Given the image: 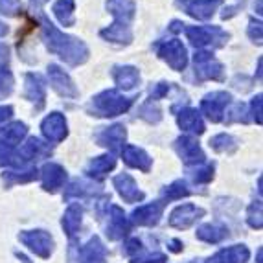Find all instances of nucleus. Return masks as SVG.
Returning a JSON list of instances; mask_svg holds the SVG:
<instances>
[{"mask_svg": "<svg viewBox=\"0 0 263 263\" xmlns=\"http://www.w3.org/2000/svg\"><path fill=\"white\" fill-rule=\"evenodd\" d=\"M210 147L214 151H217V153L232 155V153H236V151H237V140L234 138V136L221 133V135H215L214 138L210 140Z\"/></svg>", "mask_w": 263, "mask_h": 263, "instance_id": "nucleus-34", "label": "nucleus"}, {"mask_svg": "<svg viewBox=\"0 0 263 263\" xmlns=\"http://www.w3.org/2000/svg\"><path fill=\"white\" fill-rule=\"evenodd\" d=\"M46 70H48L50 85H52V88L59 94V96H63V98H78L79 96L78 87H76L72 78L63 70L61 66L48 65Z\"/></svg>", "mask_w": 263, "mask_h": 263, "instance_id": "nucleus-9", "label": "nucleus"}, {"mask_svg": "<svg viewBox=\"0 0 263 263\" xmlns=\"http://www.w3.org/2000/svg\"><path fill=\"white\" fill-rule=\"evenodd\" d=\"M228 236V230L224 227H217V224H201L197 228V237L204 243H221L224 237Z\"/></svg>", "mask_w": 263, "mask_h": 263, "instance_id": "nucleus-31", "label": "nucleus"}, {"mask_svg": "<svg viewBox=\"0 0 263 263\" xmlns=\"http://www.w3.org/2000/svg\"><path fill=\"white\" fill-rule=\"evenodd\" d=\"M33 179H37V170L33 166H22L18 170L6 171L4 173V182L8 186L18 184V182H31Z\"/></svg>", "mask_w": 263, "mask_h": 263, "instance_id": "nucleus-32", "label": "nucleus"}, {"mask_svg": "<svg viewBox=\"0 0 263 263\" xmlns=\"http://www.w3.org/2000/svg\"><path fill=\"white\" fill-rule=\"evenodd\" d=\"M250 258V250L245 245H234L221 250L214 258L208 259V263H247Z\"/></svg>", "mask_w": 263, "mask_h": 263, "instance_id": "nucleus-25", "label": "nucleus"}, {"mask_svg": "<svg viewBox=\"0 0 263 263\" xmlns=\"http://www.w3.org/2000/svg\"><path fill=\"white\" fill-rule=\"evenodd\" d=\"M15 87V79L13 74L6 68H0V100H6L9 94L13 92Z\"/></svg>", "mask_w": 263, "mask_h": 263, "instance_id": "nucleus-39", "label": "nucleus"}, {"mask_svg": "<svg viewBox=\"0 0 263 263\" xmlns=\"http://www.w3.org/2000/svg\"><path fill=\"white\" fill-rule=\"evenodd\" d=\"M41 179H43V190L44 192L55 193L59 188H63L66 180V170L55 162L44 164L41 170Z\"/></svg>", "mask_w": 263, "mask_h": 263, "instance_id": "nucleus-15", "label": "nucleus"}, {"mask_svg": "<svg viewBox=\"0 0 263 263\" xmlns=\"http://www.w3.org/2000/svg\"><path fill=\"white\" fill-rule=\"evenodd\" d=\"M122 158L129 167L140 170V171H144V173H147V171L151 170V164H153L149 155L145 153L144 149H140V147H136V145H123Z\"/></svg>", "mask_w": 263, "mask_h": 263, "instance_id": "nucleus-19", "label": "nucleus"}, {"mask_svg": "<svg viewBox=\"0 0 263 263\" xmlns=\"http://www.w3.org/2000/svg\"><path fill=\"white\" fill-rule=\"evenodd\" d=\"M41 131H43L44 138L52 144H59L68 136V125H66V118L61 112H50L41 123Z\"/></svg>", "mask_w": 263, "mask_h": 263, "instance_id": "nucleus-10", "label": "nucleus"}, {"mask_svg": "<svg viewBox=\"0 0 263 263\" xmlns=\"http://www.w3.org/2000/svg\"><path fill=\"white\" fill-rule=\"evenodd\" d=\"M138 116H140V118H144L145 122H149V123H158V122H160V118H162V110L158 109L157 101L149 100L147 103H144V105L140 107V110H138Z\"/></svg>", "mask_w": 263, "mask_h": 263, "instance_id": "nucleus-38", "label": "nucleus"}, {"mask_svg": "<svg viewBox=\"0 0 263 263\" xmlns=\"http://www.w3.org/2000/svg\"><path fill=\"white\" fill-rule=\"evenodd\" d=\"M79 263H105L107 261V249L101 243L98 236L90 237L81 249L78 250Z\"/></svg>", "mask_w": 263, "mask_h": 263, "instance_id": "nucleus-17", "label": "nucleus"}, {"mask_svg": "<svg viewBox=\"0 0 263 263\" xmlns=\"http://www.w3.org/2000/svg\"><path fill=\"white\" fill-rule=\"evenodd\" d=\"M182 241H179V239H171L170 241V249L173 250V252H180V250H182Z\"/></svg>", "mask_w": 263, "mask_h": 263, "instance_id": "nucleus-50", "label": "nucleus"}, {"mask_svg": "<svg viewBox=\"0 0 263 263\" xmlns=\"http://www.w3.org/2000/svg\"><path fill=\"white\" fill-rule=\"evenodd\" d=\"M96 142L103 147H109V149H120L125 144V138H127V131L123 125L120 123H114L110 127H103L100 133H96Z\"/></svg>", "mask_w": 263, "mask_h": 263, "instance_id": "nucleus-16", "label": "nucleus"}, {"mask_svg": "<svg viewBox=\"0 0 263 263\" xmlns=\"http://www.w3.org/2000/svg\"><path fill=\"white\" fill-rule=\"evenodd\" d=\"M247 223H249L250 228H256V230H259V228L263 227L261 202H259V201L252 202V204L249 206V210H247Z\"/></svg>", "mask_w": 263, "mask_h": 263, "instance_id": "nucleus-40", "label": "nucleus"}, {"mask_svg": "<svg viewBox=\"0 0 263 263\" xmlns=\"http://www.w3.org/2000/svg\"><path fill=\"white\" fill-rule=\"evenodd\" d=\"M177 123L186 133H193V135L204 133V122H202L201 112L197 109H192V107H186L177 114Z\"/></svg>", "mask_w": 263, "mask_h": 263, "instance_id": "nucleus-20", "label": "nucleus"}, {"mask_svg": "<svg viewBox=\"0 0 263 263\" xmlns=\"http://www.w3.org/2000/svg\"><path fill=\"white\" fill-rule=\"evenodd\" d=\"M142 250V243L138 241V239H129L127 243H125V249H123V252L127 256H135L138 254Z\"/></svg>", "mask_w": 263, "mask_h": 263, "instance_id": "nucleus-47", "label": "nucleus"}, {"mask_svg": "<svg viewBox=\"0 0 263 263\" xmlns=\"http://www.w3.org/2000/svg\"><path fill=\"white\" fill-rule=\"evenodd\" d=\"M11 116H13V107H11V105L0 107V127H2V125H4V123L8 122Z\"/></svg>", "mask_w": 263, "mask_h": 263, "instance_id": "nucleus-48", "label": "nucleus"}, {"mask_svg": "<svg viewBox=\"0 0 263 263\" xmlns=\"http://www.w3.org/2000/svg\"><path fill=\"white\" fill-rule=\"evenodd\" d=\"M193 63H195V76H197L199 81H204V79L223 81L224 79V66L210 52L199 50L193 55Z\"/></svg>", "mask_w": 263, "mask_h": 263, "instance_id": "nucleus-4", "label": "nucleus"}, {"mask_svg": "<svg viewBox=\"0 0 263 263\" xmlns=\"http://www.w3.org/2000/svg\"><path fill=\"white\" fill-rule=\"evenodd\" d=\"M186 37L195 48H223L230 39L227 31L217 26H190L184 28Z\"/></svg>", "mask_w": 263, "mask_h": 263, "instance_id": "nucleus-3", "label": "nucleus"}, {"mask_svg": "<svg viewBox=\"0 0 263 263\" xmlns=\"http://www.w3.org/2000/svg\"><path fill=\"white\" fill-rule=\"evenodd\" d=\"M184 26H186V24H182V22L173 21V22H171L170 30H171V31H182V30H184Z\"/></svg>", "mask_w": 263, "mask_h": 263, "instance_id": "nucleus-51", "label": "nucleus"}, {"mask_svg": "<svg viewBox=\"0 0 263 263\" xmlns=\"http://www.w3.org/2000/svg\"><path fill=\"white\" fill-rule=\"evenodd\" d=\"M81 221H83V206L70 204V206L66 208L65 215H63V221H61L66 236L76 237V234H78L79 228H81Z\"/></svg>", "mask_w": 263, "mask_h": 263, "instance_id": "nucleus-27", "label": "nucleus"}, {"mask_svg": "<svg viewBox=\"0 0 263 263\" xmlns=\"http://www.w3.org/2000/svg\"><path fill=\"white\" fill-rule=\"evenodd\" d=\"M261 94H258L256 98H252L250 101V114H252V120H254L258 125H261V103H263Z\"/></svg>", "mask_w": 263, "mask_h": 263, "instance_id": "nucleus-45", "label": "nucleus"}, {"mask_svg": "<svg viewBox=\"0 0 263 263\" xmlns=\"http://www.w3.org/2000/svg\"><path fill=\"white\" fill-rule=\"evenodd\" d=\"M112 78L114 83L123 90H133L136 85L140 83V72L131 65H116L112 68Z\"/></svg>", "mask_w": 263, "mask_h": 263, "instance_id": "nucleus-22", "label": "nucleus"}, {"mask_svg": "<svg viewBox=\"0 0 263 263\" xmlns=\"http://www.w3.org/2000/svg\"><path fill=\"white\" fill-rule=\"evenodd\" d=\"M177 4L184 9L190 17L197 21H210L223 0H177Z\"/></svg>", "mask_w": 263, "mask_h": 263, "instance_id": "nucleus-11", "label": "nucleus"}, {"mask_svg": "<svg viewBox=\"0 0 263 263\" xmlns=\"http://www.w3.org/2000/svg\"><path fill=\"white\" fill-rule=\"evenodd\" d=\"M18 239L39 258L46 259L52 256L53 237L48 232H44V230H24V232L18 234Z\"/></svg>", "mask_w": 263, "mask_h": 263, "instance_id": "nucleus-6", "label": "nucleus"}, {"mask_svg": "<svg viewBox=\"0 0 263 263\" xmlns=\"http://www.w3.org/2000/svg\"><path fill=\"white\" fill-rule=\"evenodd\" d=\"M133 100H135V98L123 96L118 90H103V92H100L98 96L92 98L90 105H88V110H90L94 116L112 118V116L127 112L133 105Z\"/></svg>", "mask_w": 263, "mask_h": 263, "instance_id": "nucleus-2", "label": "nucleus"}, {"mask_svg": "<svg viewBox=\"0 0 263 263\" xmlns=\"http://www.w3.org/2000/svg\"><path fill=\"white\" fill-rule=\"evenodd\" d=\"M175 151L180 157V160L186 164V166H197V164L204 162V153H202L199 142L193 138V136H180L175 140Z\"/></svg>", "mask_w": 263, "mask_h": 263, "instance_id": "nucleus-8", "label": "nucleus"}, {"mask_svg": "<svg viewBox=\"0 0 263 263\" xmlns=\"http://www.w3.org/2000/svg\"><path fill=\"white\" fill-rule=\"evenodd\" d=\"M21 9L18 0H0V13L8 15V17H15Z\"/></svg>", "mask_w": 263, "mask_h": 263, "instance_id": "nucleus-42", "label": "nucleus"}, {"mask_svg": "<svg viewBox=\"0 0 263 263\" xmlns=\"http://www.w3.org/2000/svg\"><path fill=\"white\" fill-rule=\"evenodd\" d=\"M28 135V127L26 123L22 122H11L9 125H6L2 131H0V142H4L8 145H17L21 144Z\"/></svg>", "mask_w": 263, "mask_h": 263, "instance_id": "nucleus-29", "label": "nucleus"}, {"mask_svg": "<svg viewBox=\"0 0 263 263\" xmlns=\"http://www.w3.org/2000/svg\"><path fill=\"white\" fill-rule=\"evenodd\" d=\"M214 170H215L214 164L202 162V166L195 167V170L190 173V177H192V180L195 184H206V182H210V180L214 179Z\"/></svg>", "mask_w": 263, "mask_h": 263, "instance_id": "nucleus-37", "label": "nucleus"}, {"mask_svg": "<svg viewBox=\"0 0 263 263\" xmlns=\"http://www.w3.org/2000/svg\"><path fill=\"white\" fill-rule=\"evenodd\" d=\"M167 258L162 252H149V254H135L131 263H166Z\"/></svg>", "mask_w": 263, "mask_h": 263, "instance_id": "nucleus-41", "label": "nucleus"}, {"mask_svg": "<svg viewBox=\"0 0 263 263\" xmlns=\"http://www.w3.org/2000/svg\"><path fill=\"white\" fill-rule=\"evenodd\" d=\"M247 114V107L243 105V103H237V105H234V109L230 110V116L227 118V122L230 123V122H243V123H247L249 122V118L245 116Z\"/></svg>", "mask_w": 263, "mask_h": 263, "instance_id": "nucleus-43", "label": "nucleus"}, {"mask_svg": "<svg viewBox=\"0 0 263 263\" xmlns=\"http://www.w3.org/2000/svg\"><path fill=\"white\" fill-rule=\"evenodd\" d=\"M116 166V158L114 155H101V157H96L94 160H90V164L87 166V173L88 177H92V179H103V177L109 173V171L114 170Z\"/></svg>", "mask_w": 263, "mask_h": 263, "instance_id": "nucleus-28", "label": "nucleus"}, {"mask_svg": "<svg viewBox=\"0 0 263 263\" xmlns=\"http://www.w3.org/2000/svg\"><path fill=\"white\" fill-rule=\"evenodd\" d=\"M8 33V26H6L4 22H0V37H4Z\"/></svg>", "mask_w": 263, "mask_h": 263, "instance_id": "nucleus-52", "label": "nucleus"}, {"mask_svg": "<svg viewBox=\"0 0 263 263\" xmlns=\"http://www.w3.org/2000/svg\"><path fill=\"white\" fill-rule=\"evenodd\" d=\"M129 232V221L120 206H110L109 212V227H107V236L109 239H122Z\"/></svg>", "mask_w": 263, "mask_h": 263, "instance_id": "nucleus-21", "label": "nucleus"}, {"mask_svg": "<svg viewBox=\"0 0 263 263\" xmlns=\"http://www.w3.org/2000/svg\"><path fill=\"white\" fill-rule=\"evenodd\" d=\"M100 35L105 41L114 44H131L133 43V30L131 24H125V22H116L114 21L109 28L100 31Z\"/></svg>", "mask_w": 263, "mask_h": 263, "instance_id": "nucleus-23", "label": "nucleus"}, {"mask_svg": "<svg viewBox=\"0 0 263 263\" xmlns=\"http://www.w3.org/2000/svg\"><path fill=\"white\" fill-rule=\"evenodd\" d=\"M157 53L175 72H182L186 68V65H188V52H186V46L179 39H171L158 44Z\"/></svg>", "mask_w": 263, "mask_h": 263, "instance_id": "nucleus-5", "label": "nucleus"}, {"mask_svg": "<svg viewBox=\"0 0 263 263\" xmlns=\"http://www.w3.org/2000/svg\"><path fill=\"white\" fill-rule=\"evenodd\" d=\"M202 215H204V210L195 204H180L177 206L175 210L170 214V224L173 228H179V230H184V228H190L193 223L197 219H201Z\"/></svg>", "mask_w": 263, "mask_h": 263, "instance_id": "nucleus-12", "label": "nucleus"}, {"mask_svg": "<svg viewBox=\"0 0 263 263\" xmlns=\"http://www.w3.org/2000/svg\"><path fill=\"white\" fill-rule=\"evenodd\" d=\"M112 184L116 188V192L120 193V197L123 199L125 202H140L144 201L145 193L138 188V184L135 182L131 175L127 173H120L112 179Z\"/></svg>", "mask_w": 263, "mask_h": 263, "instance_id": "nucleus-13", "label": "nucleus"}, {"mask_svg": "<svg viewBox=\"0 0 263 263\" xmlns=\"http://www.w3.org/2000/svg\"><path fill=\"white\" fill-rule=\"evenodd\" d=\"M96 188L92 182H87V180H72L68 188L65 190V199L70 201V199H79V197H87V195H92L96 193Z\"/></svg>", "mask_w": 263, "mask_h": 263, "instance_id": "nucleus-33", "label": "nucleus"}, {"mask_svg": "<svg viewBox=\"0 0 263 263\" xmlns=\"http://www.w3.org/2000/svg\"><path fill=\"white\" fill-rule=\"evenodd\" d=\"M107 9L116 22L131 24L136 13V4L135 0H107Z\"/></svg>", "mask_w": 263, "mask_h": 263, "instance_id": "nucleus-24", "label": "nucleus"}, {"mask_svg": "<svg viewBox=\"0 0 263 263\" xmlns=\"http://www.w3.org/2000/svg\"><path fill=\"white\" fill-rule=\"evenodd\" d=\"M50 153H52L50 145H46L39 138H30L26 144L22 145V149L18 151V158H21V162H30L33 158L48 157Z\"/></svg>", "mask_w": 263, "mask_h": 263, "instance_id": "nucleus-26", "label": "nucleus"}, {"mask_svg": "<svg viewBox=\"0 0 263 263\" xmlns=\"http://www.w3.org/2000/svg\"><path fill=\"white\" fill-rule=\"evenodd\" d=\"M52 11L63 26H74L76 24V15H74L76 2L74 0H57L55 4H53Z\"/></svg>", "mask_w": 263, "mask_h": 263, "instance_id": "nucleus-30", "label": "nucleus"}, {"mask_svg": "<svg viewBox=\"0 0 263 263\" xmlns=\"http://www.w3.org/2000/svg\"><path fill=\"white\" fill-rule=\"evenodd\" d=\"M41 28H43V39L46 43V48L61 57L66 65L79 66L88 59L87 44L78 37L66 35L61 30H57L44 15H41Z\"/></svg>", "mask_w": 263, "mask_h": 263, "instance_id": "nucleus-1", "label": "nucleus"}, {"mask_svg": "<svg viewBox=\"0 0 263 263\" xmlns=\"http://www.w3.org/2000/svg\"><path fill=\"white\" fill-rule=\"evenodd\" d=\"M170 92V83H158V85H155V88L151 90V100L153 101H157V100H160V98H164L166 94Z\"/></svg>", "mask_w": 263, "mask_h": 263, "instance_id": "nucleus-46", "label": "nucleus"}, {"mask_svg": "<svg viewBox=\"0 0 263 263\" xmlns=\"http://www.w3.org/2000/svg\"><path fill=\"white\" fill-rule=\"evenodd\" d=\"M190 263H195V261H190Z\"/></svg>", "mask_w": 263, "mask_h": 263, "instance_id": "nucleus-53", "label": "nucleus"}, {"mask_svg": "<svg viewBox=\"0 0 263 263\" xmlns=\"http://www.w3.org/2000/svg\"><path fill=\"white\" fill-rule=\"evenodd\" d=\"M261 31H263L261 30V22L256 21L254 17L250 18V22H249V37L254 41L256 44H261V37H263Z\"/></svg>", "mask_w": 263, "mask_h": 263, "instance_id": "nucleus-44", "label": "nucleus"}, {"mask_svg": "<svg viewBox=\"0 0 263 263\" xmlns=\"http://www.w3.org/2000/svg\"><path fill=\"white\" fill-rule=\"evenodd\" d=\"M6 166L22 167L24 164L21 162L18 153L15 151L13 145H8V144H4V142H0V167H6Z\"/></svg>", "mask_w": 263, "mask_h": 263, "instance_id": "nucleus-35", "label": "nucleus"}, {"mask_svg": "<svg viewBox=\"0 0 263 263\" xmlns=\"http://www.w3.org/2000/svg\"><path fill=\"white\" fill-rule=\"evenodd\" d=\"M232 96L228 92H223V90H217V92L206 94L201 101V112L206 116L210 122L217 123L223 120L224 116V109L230 103Z\"/></svg>", "mask_w": 263, "mask_h": 263, "instance_id": "nucleus-7", "label": "nucleus"}, {"mask_svg": "<svg viewBox=\"0 0 263 263\" xmlns=\"http://www.w3.org/2000/svg\"><path fill=\"white\" fill-rule=\"evenodd\" d=\"M24 98L33 103H37V109L44 105V98H46V85L44 79L39 74H26L24 78Z\"/></svg>", "mask_w": 263, "mask_h": 263, "instance_id": "nucleus-18", "label": "nucleus"}, {"mask_svg": "<svg viewBox=\"0 0 263 263\" xmlns=\"http://www.w3.org/2000/svg\"><path fill=\"white\" fill-rule=\"evenodd\" d=\"M190 195V188L184 180H175L171 182L170 186H166V190L162 192V197L167 201H179L182 197H188Z\"/></svg>", "mask_w": 263, "mask_h": 263, "instance_id": "nucleus-36", "label": "nucleus"}, {"mask_svg": "<svg viewBox=\"0 0 263 263\" xmlns=\"http://www.w3.org/2000/svg\"><path fill=\"white\" fill-rule=\"evenodd\" d=\"M164 214V202L157 201L151 202V204H144V206H138L131 214V221L138 227H155V224L160 221Z\"/></svg>", "mask_w": 263, "mask_h": 263, "instance_id": "nucleus-14", "label": "nucleus"}, {"mask_svg": "<svg viewBox=\"0 0 263 263\" xmlns=\"http://www.w3.org/2000/svg\"><path fill=\"white\" fill-rule=\"evenodd\" d=\"M8 59H9V52H8V48H6V44H0V66L6 65Z\"/></svg>", "mask_w": 263, "mask_h": 263, "instance_id": "nucleus-49", "label": "nucleus"}]
</instances>
